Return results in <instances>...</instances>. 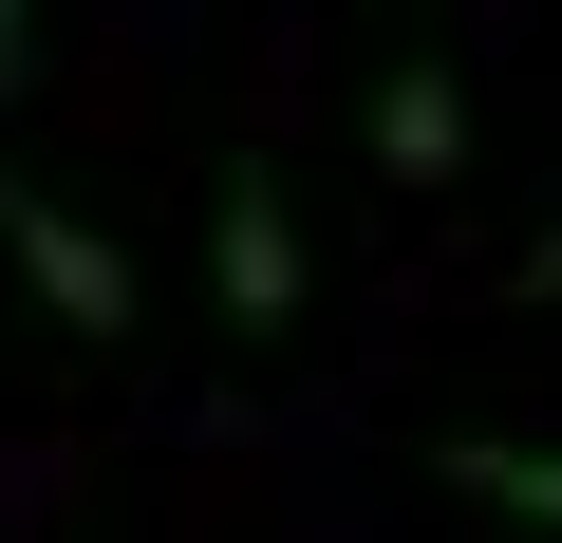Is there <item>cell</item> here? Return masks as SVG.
<instances>
[{"label":"cell","mask_w":562,"mask_h":543,"mask_svg":"<svg viewBox=\"0 0 562 543\" xmlns=\"http://www.w3.org/2000/svg\"><path fill=\"white\" fill-rule=\"evenodd\" d=\"M206 282H225V338H281V319H301V206H281V169H225Z\"/></svg>","instance_id":"obj_1"},{"label":"cell","mask_w":562,"mask_h":543,"mask_svg":"<svg viewBox=\"0 0 562 543\" xmlns=\"http://www.w3.org/2000/svg\"><path fill=\"white\" fill-rule=\"evenodd\" d=\"M0 244H20V282H38L76 338H132V262H113V244L57 206V188H0Z\"/></svg>","instance_id":"obj_2"},{"label":"cell","mask_w":562,"mask_h":543,"mask_svg":"<svg viewBox=\"0 0 562 543\" xmlns=\"http://www.w3.org/2000/svg\"><path fill=\"white\" fill-rule=\"evenodd\" d=\"M375 169H394V188H450V169H469V76H450V57H394V76H375Z\"/></svg>","instance_id":"obj_3"},{"label":"cell","mask_w":562,"mask_h":543,"mask_svg":"<svg viewBox=\"0 0 562 543\" xmlns=\"http://www.w3.org/2000/svg\"><path fill=\"white\" fill-rule=\"evenodd\" d=\"M431 468H450L487 524H562V450H543V431H450Z\"/></svg>","instance_id":"obj_4"},{"label":"cell","mask_w":562,"mask_h":543,"mask_svg":"<svg viewBox=\"0 0 562 543\" xmlns=\"http://www.w3.org/2000/svg\"><path fill=\"white\" fill-rule=\"evenodd\" d=\"M20 57H38V0H0V94H20Z\"/></svg>","instance_id":"obj_5"},{"label":"cell","mask_w":562,"mask_h":543,"mask_svg":"<svg viewBox=\"0 0 562 543\" xmlns=\"http://www.w3.org/2000/svg\"><path fill=\"white\" fill-rule=\"evenodd\" d=\"M525 282H543V301H562V244H543V262H525Z\"/></svg>","instance_id":"obj_6"}]
</instances>
